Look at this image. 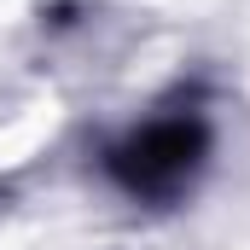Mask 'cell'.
Masks as SVG:
<instances>
[{"mask_svg": "<svg viewBox=\"0 0 250 250\" xmlns=\"http://www.w3.org/2000/svg\"><path fill=\"white\" fill-rule=\"evenodd\" d=\"M209 157V128L204 117H157V123L123 134L111 151H105V175L128 192V198H146V204H163V198H181L198 181Z\"/></svg>", "mask_w": 250, "mask_h": 250, "instance_id": "1", "label": "cell"}]
</instances>
